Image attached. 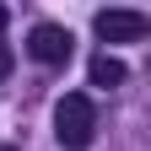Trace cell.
Masks as SVG:
<instances>
[{"instance_id": "cell-3", "label": "cell", "mask_w": 151, "mask_h": 151, "mask_svg": "<svg viewBox=\"0 0 151 151\" xmlns=\"http://www.w3.org/2000/svg\"><path fill=\"white\" fill-rule=\"evenodd\" d=\"M146 16L140 11H97V38L103 43H135V38H146Z\"/></svg>"}, {"instance_id": "cell-2", "label": "cell", "mask_w": 151, "mask_h": 151, "mask_svg": "<svg viewBox=\"0 0 151 151\" xmlns=\"http://www.w3.org/2000/svg\"><path fill=\"white\" fill-rule=\"evenodd\" d=\"M27 54L38 65H65L70 54H76V38H70V27H60V22H38L32 32H27Z\"/></svg>"}, {"instance_id": "cell-6", "label": "cell", "mask_w": 151, "mask_h": 151, "mask_svg": "<svg viewBox=\"0 0 151 151\" xmlns=\"http://www.w3.org/2000/svg\"><path fill=\"white\" fill-rule=\"evenodd\" d=\"M6 22H11V11H6V6H0V27H6Z\"/></svg>"}, {"instance_id": "cell-5", "label": "cell", "mask_w": 151, "mask_h": 151, "mask_svg": "<svg viewBox=\"0 0 151 151\" xmlns=\"http://www.w3.org/2000/svg\"><path fill=\"white\" fill-rule=\"evenodd\" d=\"M11 76V43H0V81Z\"/></svg>"}, {"instance_id": "cell-7", "label": "cell", "mask_w": 151, "mask_h": 151, "mask_svg": "<svg viewBox=\"0 0 151 151\" xmlns=\"http://www.w3.org/2000/svg\"><path fill=\"white\" fill-rule=\"evenodd\" d=\"M0 151H16V146H0Z\"/></svg>"}, {"instance_id": "cell-4", "label": "cell", "mask_w": 151, "mask_h": 151, "mask_svg": "<svg viewBox=\"0 0 151 151\" xmlns=\"http://www.w3.org/2000/svg\"><path fill=\"white\" fill-rule=\"evenodd\" d=\"M92 86H124V60H113V54H97L92 60Z\"/></svg>"}, {"instance_id": "cell-1", "label": "cell", "mask_w": 151, "mask_h": 151, "mask_svg": "<svg viewBox=\"0 0 151 151\" xmlns=\"http://www.w3.org/2000/svg\"><path fill=\"white\" fill-rule=\"evenodd\" d=\"M92 129H97V108H92L86 92H65L60 108H54V135H60V146L70 151H81L92 140Z\"/></svg>"}]
</instances>
